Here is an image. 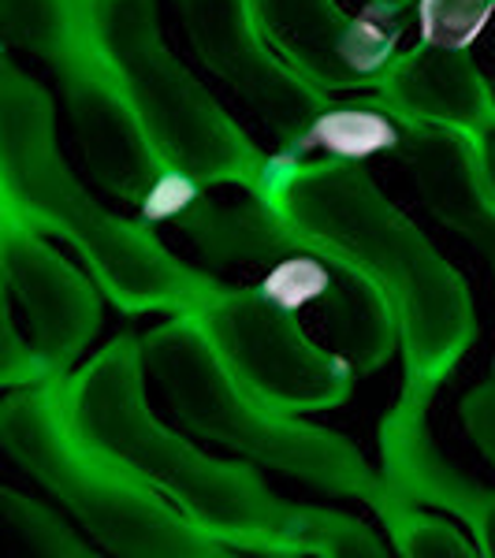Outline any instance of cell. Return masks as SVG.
<instances>
[{"label": "cell", "mask_w": 495, "mask_h": 558, "mask_svg": "<svg viewBox=\"0 0 495 558\" xmlns=\"http://www.w3.org/2000/svg\"><path fill=\"white\" fill-rule=\"evenodd\" d=\"M4 38L49 60L52 71L94 49L89 0H0Z\"/></svg>", "instance_id": "cell-17"}, {"label": "cell", "mask_w": 495, "mask_h": 558, "mask_svg": "<svg viewBox=\"0 0 495 558\" xmlns=\"http://www.w3.org/2000/svg\"><path fill=\"white\" fill-rule=\"evenodd\" d=\"M94 49L172 172L202 186H254L265 153L179 64L157 26V0H89Z\"/></svg>", "instance_id": "cell-6"}, {"label": "cell", "mask_w": 495, "mask_h": 558, "mask_svg": "<svg viewBox=\"0 0 495 558\" xmlns=\"http://www.w3.org/2000/svg\"><path fill=\"white\" fill-rule=\"evenodd\" d=\"M176 8L202 64L273 128L280 149L310 157L313 123L336 101L265 41L250 0H176Z\"/></svg>", "instance_id": "cell-8"}, {"label": "cell", "mask_w": 495, "mask_h": 558, "mask_svg": "<svg viewBox=\"0 0 495 558\" xmlns=\"http://www.w3.org/2000/svg\"><path fill=\"white\" fill-rule=\"evenodd\" d=\"M146 354L134 331L112 339L79 373H68L64 402L75 425L134 476L183 510L202 533L236 551L276 558H381L376 533L339 510L287 502L242 462H220L168 432L146 407Z\"/></svg>", "instance_id": "cell-2"}, {"label": "cell", "mask_w": 495, "mask_h": 558, "mask_svg": "<svg viewBox=\"0 0 495 558\" xmlns=\"http://www.w3.org/2000/svg\"><path fill=\"white\" fill-rule=\"evenodd\" d=\"M52 123V97L12 60H0L4 213L34 231L68 239L123 313H202L224 291L220 279L168 254L146 220L131 223L105 213L60 160Z\"/></svg>", "instance_id": "cell-3"}, {"label": "cell", "mask_w": 495, "mask_h": 558, "mask_svg": "<svg viewBox=\"0 0 495 558\" xmlns=\"http://www.w3.org/2000/svg\"><path fill=\"white\" fill-rule=\"evenodd\" d=\"M473 142H476V160H481L484 186H488V197L495 202V123L484 128L481 134H473Z\"/></svg>", "instance_id": "cell-24"}, {"label": "cell", "mask_w": 495, "mask_h": 558, "mask_svg": "<svg viewBox=\"0 0 495 558\" xmlns=\"http://www.w3.org/2000/svg\"><path fill=\"white\" fill-rule=\"evenodd\" d=\"M402 142V128L395 116H388L376 105H331L328 112L313 123L310 153L324 149L339 160H365L373 153H395Z\"/></svg>", "instance_id": "cell-18"}, {"label": "cell", "mask_w": 495, "mask_h": 558, "mask_svg": "<svg viewBox=\"0 0 495 558\" xmlns=\"http://www.w3.org/2000/svg\"><path fill=\"white\" fill-rule=\"evenodd\" d=\"M365 105L384 108L399 128H444L481 134L495 123V97L466 49L421 41L391 60L376 97Z\"/></svg>", "instance_id": "cell-12"}, {"label": "cell", "mask_w": 495, "mask_h": 558, "mask_svg": "<svg viewBox=\"0 0 495 558\" xmlns=\"http://www.w3.org/2000/svg\"><path fill=\"white\" fill-rule=\"evenodd\" d=\"M57 75L64 83L71 128H75L89 172L108 194L142 209L160 175L168 172V165L160 160L157 146L142 128L138 112L108 78L105 64L97 60V49L57 68Z\"/></svg>", "instance_id": "cell-11"}, {"label": "cell", "mask_w": 495, "mask_h": 558, "mask_svg": "<svg viewBox=\"0 0 495 558\" xmlns=\"http://www.w3.org/2000/svg\"><path fill=\"white\" fill-rule=\"evenodd\" d=\"M0 507H4V521L15 529V536H20L31 551L52 555V558H86L89 555V547L71 533L52 510L38 507V502L26 499V495H20L15 488H0Z\"/></svg>", "instance_id": "cell-20"}, {"label": "cell", "mask_w": 495, "mask_h": 558, "mask_svg": "<svg viewBox=\"0 0 495 558\" xmlns=\"http://www.w3.org/2000/svg\"><path fill=\"white\" fill-rule=\"evenodd\" d=\"M142 354L179 421L197 436H209L268 470L299 476L310 488L362 499L373 510L391 499L395 484L376 473L350 439L305 425L239 380L194 313H179L142 336Z\"/></svg>", "instance_id": "cell-4"}, {"label": "cell", "mask_w": 495, "mask_h": 558, "mask_svg": "<svg viewBox=\"0 0 495 558\" xmlns=\"http://www.w3.org/2000/svg\"><path fill=\"white\" fill-rule=\"evenodd\" d=\"M425 402L402 399L384 413L381 421V451H384V476L399 488L407 499L421 507H436L447 514H458L473 529L481 518L484 502L492 499V488H481L470 476H462L436 451L428 428H425Z\"/></svg>", "instance_id": "cell-14"}, {"label": "cell", "mask_w": 495, "mask_h": 558, "mask_svg": "<svg viewBox=\"0 0 495 558\" xmlns=\"http://www.w3.org/2000/svg\"><path fill=\"white\" fill-rule=\"evenodd\" d=\"M64 376L12 387L0 407V444L34 481L94 533L108 551L131 558H224L231 551L149 488L142 476L101 451L75 425Z\"/></svg>", "instance_id": "cell-5"}, {"label": "cell", "mask_w": 495, "mask_h": 558, "mask_svg": "<svg viewBox=\"0 0 495 558\" xmlns=\"http://www.w3.org/2000/svg\"><path fill=\"white\" fill-rule=\"evenodd\" d=\"M0 260L4 283L31 317L34 350L57 376H68L101 324V302L83 272L68 265L38 231L15 216H0Z\"/></svg>", "instance_id": "cell-10"}, {"label": "cell", "mask_w": 495, "mask_h": 558, "mask_svg": "<svg viewBox=\"0 0 495 558\" xmlns=\"http://www.w3.org/2000/svg\"><path fill=\"white\" fill-rule=\"evenodd\" d=\"M0 380L4 387H31L57 380V373L49 368V362L34 350V343H23L20 331H15L12 317L4 310V357H0Z\"/></svg>", "instance_id": "cell-22"}, {"label": "cell", "mask_w": 495, "mask_h": 558, "mask_svg": "<svg viewBox=\"0 0 495 558\" xmlns=\"http://www.w3.org/2000/svg\"><path fill=\"white\" fill-rule=\"evenodd\" d=\"M365 8L388 15V20H410V8H418V0H365Z\"/></svg>", "instance_id": "cell-26"}, {"label": "cell", "mask_w": 495, "mask_h": 558, "mask_svg": "<svg viewBox=\"0 0 495 558\" xmlns=\"http://www.w3.org/2000/svg\"><path fill=\"white\" fill-rule=\"evenodd\" d=\"M246 194L280 216L294 254L373 287L399 320L402 399L432 402L476 339L470 291L428 239L373 186L358 160L280 149Z\"/></svg>", "instance_id": "cell-1"}, {"label": "cell", "mask_w": 495, "mask_h": 558, "mask_svg": "<svg viewBox=\"0 0 495 558\" xmlns=\"http://www.w3.org/2000/svg\"><path fill=\"white\" fill-rule=\"evenodd\" d=\"M462 421L470 428L473 444L495 465V368L488 380L476 387V391H470V399L462 402Z\"/></svg>", "instance_id": "cell-23"}, {"label": "cell", "mask_w": 495, "mask_h": 558, "mask_svg": "<svg viewBox=\"0 0 495 558\" xmlns=\"http://www.w3.org/2000/svg\"><path fill=\"white\" fill-rule=\"evenodd\" d=\"M321 320L336 339L339 354L354 365V373H376L399 343V320L391 305L369 283L347 272H336L331 291L321 299Z\"/></svg>", "instance_id": "cell-16"}, {"label": "cell", "mask_w": 495, "mask_h": 558, "mask_svg": "<svg viewBox=\"0 0 495 558\" xmlns=\"http://www.w3.org/2000/svg\"><path fill=\"white\" fill-rule=\"evenodd\" d=\"M495 12V0H418L421 41L470 49Z\"/></svg>", "instance_id": "cell-21"}, {"label": "cell", "mask_w": 495, "mask_h": 558, "mask_svg": "<svg viewBox=\"0 0 495 558\" xmlns=\"http://www.w3.org/2000/svg\"><path fill=\"white\" fill-rule=\"evenodd\" d=\"M179 231L197 246L209 268L228 265H280L294 257V246L287 239L280 216L268 209L261 197L250 194L242 205L209 202L205 191L176 216Z\"/></svg>", "instance_id": "cell-15"}, {"label": "cell", "mask_w": 495, "mask_h": 558, "mask_svg": "<svg viewBox=\"0 0 495 558\" xmlns=\"http://www.w3.org/2000/svg\"><path fill=\"white\" fill-rule=\"evenodd\" d=\"M473 544L481 547V555H495V492H492V499L484 502V510H481V518L473 521Z\"/></svg>", "instance_id": "cell-25"}, {"label": "cell", "mask_w": 495, "mask_h": 558, "mask_svg": "<svg viewBox=\"0 0 495 558\" xmlns=\"http://www.w3.org/2000/svg\"><path fill=\"white\" fill-rule=\"evenodd\" d=\"M299 310H287L265 287H228L194 313L224 362L257 395L287 413L331 410L350 399L354 365L302 331Z\"/></svg>", "instance_id": "cell-7"}, {"label": "cell", "mask_w": 495, "mask_h": 558, "mask_svg": "<svg viewBox=\"0 0 495 558\" xmlns=\"http://www.w3.org/2000/svg\"><path fill=\"white\" fill-rule=\"evenodd\" d=\"M439 223L481 246L495 272V202L476 160L473 134L444 128H402L395 149Z\"/></svg>", "instance_id": "cell-13"}, {"label": "cell", "mask_w": 495, "mask_h": 558, "mask_svg": "<svg viewBox=\"0 0 495 558\" xmlns=\"http://www.w3.org/2000/svg\"><path fill=\"white\" fill-rule=\"evenodd\" d=\"M376 518L388 525V539L399 555H410V558H473V555H481V547L470 544L455 525H447V521L436 514H425L421 502L407 499L399 488H395L391 499L376 510Z\"/></svg>", "instance_id": "cell-19"}, {"label": "cell", "mask_w": 495, "mask_h": 558, "mask_svg": "<svg viewBox=\"0 0 495 558\" xmlns=\"http://www.w3.org/2000/svg\"><path fill=\"white\" fill-rule=\"evenodd\" d=\"M265 41L324 94L376 89L399 57L407 20L362 8L347 15L339 0H250Z\"/></svg>", "instance_id": "cell-9"}]
</instances>
